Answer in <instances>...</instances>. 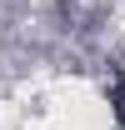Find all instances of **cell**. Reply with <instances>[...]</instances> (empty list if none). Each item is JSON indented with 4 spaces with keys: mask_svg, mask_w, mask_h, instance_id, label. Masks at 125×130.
Segmentation results:
<instances>
[{
    "mask_svg": "<svg viewBox=\"0 0 125 130\" xmlns=\"http://www.w3.org/2000/svg\"><path fill=\"white\" fill-rule=\"evenodd\" d=\"M115 115H120V125H125V90H115Z\"/></svg>",
    "mask_w": 125,
    "mask_h": 130,
    "instance_id": "obj_1",
    "label": "cell"
}]
</instances>
